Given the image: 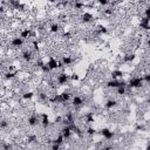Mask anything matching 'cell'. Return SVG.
Returning a JSON list of instances; mask_svg holds the SVG:
<instances>
[{
    "instance_id": "cell-9",
    "label": "cell",
    "mask_w": 150,
    "mask_h": 150,
    "mask_svg": "<svg viewBox=\"0 0 150 150\" xmlns=\"http://www.w3.org/2000/svg\"><path fill=\"white\" fill-rule=\"evenodd\" d=\"M143 76V81H144V84L146 86H150V71H146L145 74L142 75Z\"/></svg>"
},
{
    "instance_id": "cell-2",
    "label": "cell",
    "mask_w": 150,
    "mask_h": 150,
    "mask_svg": "<svg viewBox=\"0 0 150 150\" xmlns=\"http://www.w3.org/2000/svg\"><path fill=\"white\" fill-rule=\"evenodd\" d=\"M70 82V74L66 73V71H57L56 74V83L61 87H66L68 86Z\"/></svg>"
},
{
    "instance_id": "cell-4",
    "label": "cell",
    "mask_w": 150,
    "mask_h": 150,
    "mask_svg": "<svg viewBox=\"0 0 150 150\" xmlns=\"http://www.w3.org/2000/svg\"><path fill=\"white\" fill-rule=\"evenodd\" d=\"M35 93H34V90H32V89H26L22 94H21V96H20V100L22 101V102H32V100L35 97Z\"/></svg>"
},
{
    "instance_id": "cell-6",
    "label": "cell",
    "mask_w": 150,
    "mask_h": 150,
    "mask_svg": "<svg viewBox=\"0 0 150 150\" xmlns=\"http://www.w3.org/2000/svg\"><path fill=\"white\" fill-rule=\"evenodd\" d=\"M105 87L110 90H115L117 87H120V79H109L108 81H105Z\"/></svg>"
},
{
    "instance_id": "cell-10",
    "label": "cell",
    "mask_w": 150,
    "mask_h": 150,
    "mask_svg": "<svg viewBox=\"0 0 150 150\" xmlns=\"http://www.w3.org/2000/svg\"><path fill=\"white\" fill-rule=\"evenodd\" d=\"M145 102H146L148 104H150V95L148 96V98H146V101H145Z\"/></svg>"
},
{
    "instance_id": "cell-3",
    "label": "cell",
    "mask_w": 150,
    "mask_h": 150,
    "mask_svg": "<svg viewBox=\"0 0 150 150\" xmlns=\"http://www.w3.org/2000/svg\"><path fill=\"white\" fill-rule=\"evenodd\" d=\"M118 105H120V102H118L116 98H114V97H109L108 100H105V102H104V104H103L104 109L108 110V111H111V110L116 109Z\"/></svg>"
},
{
    "instance_id": "cell-5",
    "label": "cell",
    "mask_w": 150,
    "mask_h": 150,
    "mask_svg": "<svg viewBox=\"0 0 150 150\" xmlns=\"http://www.w3.org/2000/svg\"><path fill=\"white\" fill-rule=\"evenodd\" d=\"M61 61L63 62V64H64L66 67H71V64L75 63V59H74L71 55H69V54H63V55H61Z\"/></svg>"
},
{
    "instance_id": "cell-7",
    "label": "cell",
    "mask_w": 150,
    "mask_h": 150,
    "mask_svg": "<svg viewBox=\"0 0 150 150\" xmlns=\"http://www.w3.org/2000/svg\"><path fill=\"white\" fill-rule=\"evenodd\" d=\"M115 90H116V94L118 96H121V97H123V96H125L128 94V87L127 86H120Z\"/></svg>"
},
{
    "instance_id": "cell-8",
    "label": "cell",
    "mask_w": 150,
    "mask_h": 150,
    "mask_svg": "<svg viewBox=\"0 0 150 150\" xmlns=\"http://www.w3.org/2000/svg\"><path fill=\"white\" fill-rule=\"evenodd\" d=\"M80 80H81V76H80L79 73L73 71V73L70 74V82H79Z\"/></svg>"
},
{
    "instance_id": "cell-1",
    "label": "cell",
    "mask_w": 150,
    "mask_h": 150,
    "mask_svg": "<svg viewBox=\"0 0 150 150\" xmlns=\"http://www.w3.org/2000/svg\"><path fill=\"white\" fill-rule=\"evenodd\" d=\"M98 135L105 141V142H112V139L115 138V131H112L110 128L108 127H102L98 130Z\"/></svg>"
}]
</instances>
